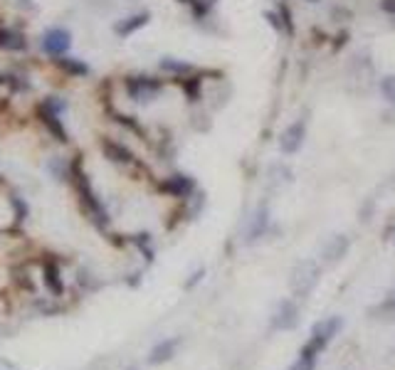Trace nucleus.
<instances>
[{"mask_svg":"<svg viewBox=\"0 0 395 370\" xmlns=\"http://www.w3.org/2000/svg\"><path fill=\"white\" fill-rule=\"evenodd\" d=\"M42 271H45V287L50 289V294H53V297H62L64 284H62V276H60V266L55 264L53 259H45Z\"/></svg>","mask_w":395,"mask_h":370,"instance_id":"obj_14","label":"nucleus"},{"mask_svg":"<svg viewBox=\"0 0 395 370\" xmlns=\"http://www.w3.org/2000/svg\"><path fill=\"white\" fill-rule=\"evenodd\" d=\"M181 3H195V0H181Z\"/></svg>","mask_w":395,"mask_h":370,"instance_id":"obj_29","label":"nucleus"},{"mask_svg":"<svg viewBox=\"0 0 395 370\" xmlns=\"http://www.w3.org/2000/svg\"><path fill=\"white\" fill-rule=\"evenodd\" d=\"M203 276H205V269H198L195 274H193V279H190V282H188V287H193V284H195V282H200Z\"/></svg>","mask_w":395,"mask_h":370,"instance_id":"obj_28","label":"nucleus"},{"mask_svg":"<svg viewBox=\"0 0 395 370\" xmlns=\"http://www.w3.org/2000/svg\"><path fill=\"white\" fill-rule=\"evenodd\" d=\"M102 151L109 158L111 163H119V166H131L136 161L134 153L124 146V143L114 141V138H102Z\"/></svg>","mask_w":395,"mask_h":370,"instance_id":"obj_10","label":"nucleus"},{"mask_svg":"<svg viewBox=\"0 0 395 370\" xmlns=\"http://www.w3.org/2000/svg\"><path fill=\"white\" fill-rule=\"evenodd\" d=\"M183 87H186L190 101H195L198 99V79H183Z\"/></svg>","mask_w":395,"mask_h":370,"instance_id":"obj_23","label":"nucleus"},{"mask_svg":"<svg viewBox=\"0 0 395 370\" xmlns=\"http://www.w3.org/2000/svg\"><path fill=\"white\" fill-rule=\"evenodd\" d=\"M15 3H18L20 8H25V10H35V8H37L35 0H15Z\"/></svg>","mask_w":395,"mask_h":370,"instance_id":"obj_27","label":"nucleus"},{"mask_svg":"<svg viewBox=\"0 0 395 370\" xmlns=\"http://www.w3.org/2000/svg\"><path fill=\"white\" fill-rule=\"evenodd\" d=\"M50 173L57 180H67V178H72V163H67L64 158H53L50 161Z\"/></svg>","mask_w":395,"mask_h":370,"instance_id":"obj_19","label":"nucleus"},{"mask_svg":"<svg viewBox=\"0 0 395 370\" xmlns=\"http://www.w3.org/2000/svg\"><path fill=\"white\" fill-rule=\"evenodd\" d=\"M279 17H282V22H284V32H286V35H291V32H294V25H291V13H289V8L282 6V8H279Z\"/></svg>","mask_w":395,"mask_h":370,"instance_id":"obj_22","label":"nucleus"},{"mask_svg":"<svg viewBox=\"0 0 395 370\" xmlns=\"http://www.w3.org/2000/svg\"><path fill=\"white\" fill-rule=\"evenodd\" d=\"M380 10L385 15H395V0H380Z\"/></svg>","mask_w":395,"mask_h":370,"instance_id":"obj_24","label":"nucleus"},{"mask_svg":"<svg viewBox=\"0 0 395 370\" xmlns=\"http://www.w3.org/2000/svg\"><path fill=\"white\" fill-rule=\"evenodd\" d=\"M148 20H151V13H148V10L136 13V15H129V17H124V20L116 22L114 32L119 37H129V35H134L136 30H141L144 25H148Z\"/></svg>","mask_w":395,"mask_h":370,"instance_id":"obj_11","label":"nucleus"},{"mask_svg":"<svg viewBox=\"0 0 395 370\" xmlns=\"http://www.w3.org/2000/svg\"><path fill=\"white\" fill-rule=\"evenodd\" d=\"M178 343H181L178 339H166V341H161V343H156V346L151 348V353H148V363H151V365L168 363V360H171L173 355H176Z\"/></svg>","mask_w":395,"mask_h":370,"instance_id":"obj_12","label":"nucleus"},{"mask_svg":"<svg viewBox=\"0 0 395 370\" xmlns=\"http://www.w3.org/2000/svg\"><path fill=\"white\" fill-rule=\"evenodd\" d=\"M55 67L60 69V72H64L67 77H87L89 74V64L82 62V59L77 57H55Z\"/></svg>","mask_w":395,"mask_h":370,"instance_id":"obj_15","label":"nucleus"},{"mask_svg":"<svg viewBox=\"0 0 395 370\" xmlns=\"http://www.w3.org/2000/svg\"><path fill=\"white\" fill-rule=\"evenodd\" d=\"M267 222H270V213H267V208H260L255 215V220H252V227H250V240H257V237L265 235L267 229Z\"/></svg>","mask_w":395,"mask_h":370,"instance_id":"obj_18","label":"nucleus"},{"mask_svg":"<svg viewBox=\"0 0 395 370\" xmlns=\"http://www.w3.org/2000/svg\"><path fill=\"white\" fill-rule=\"evenodd\" d=\"M40 48L50 57H64L72 48V32L67 27H50L40 40Z\"/></svg>","mask_w":395,"mask_h":370,"instance_id":"obj_4","label":"nucleus"},{"mask_svg":"<svg viewBox=\"0 0 395 370\" xmlns=\"http://www.w3.org/2000/svg\"><path fill=\"white\" fill-rule=\"evenodd\" d=\"M195 3H198V13H205L208 8H213L218 0H195Z\"/></svg>","mask_w":395,"mask_h":370,"instance_id":"obj_26","label":"nucleus"},{"mask_svg":"<svg viewBox=\"0 0 395 370\" xmlns=\"http://www.w3.org/2000/svg\"><path fill=\"white\" fill-rule=\"evenodd\" d=\"M304 138H307V121L299 119V121H294V124H289L279 134V151L291 156V153H296L304 146Z\"/></svg>","mask_w":395,"mask_h":370,"instance_id":"obj_5","label":"nucleus"},{"mask_svg":"<svg viewBox=\"0 0 395 370\" xmlns=\"http://www.w3.org/2000/svg\"><path fill=\"white\" fill-rule=\"evenodd\" d=\"M0 48L8 50V52H25L27 40L22 32L11 30V27H0Z\"/></svg>","mask_w":395,"mask_h":370,"instance_id":"obj_13","label":"nucleus"},{"mask_svg":"<svg viewBox=\"0 0 395 370\" xmlns=\"http://www.w3.org/2000/svg\"><path fill=\"white\" fill-rule=\"evenodd\" d=\"M129 370H136V368H129Z\"/></svg>","mask_w":395,"mask_h":370,"instance_id":"obj_32","label":"nucleus"},{"mask_svg":"<svg viewBox=\"0 0 395 370\" xmlns=\"http://www.w3.org/2000/svg\"><path fill=\"white\" fill-rule=\"evenodd\" d=\"M380 94H383V99L388 101V104L395 106V74H385V77H380Z\"/></svg>","mask_w":395,"mask_h":370,"instance_id":"obj_20","label":"nucleus"},{"mask_svg":"<svg viewBox=\"0 0 395 370\" xmlns=\"http://www.w3.org/2000/svg\"><path fill=\"white\" fill-rule=\"evenodd\" d=\"M124 87L129 99L139 101V104H148V101H153L163 92L161 79L148 77V74H129L124 79Z\"/></svg>","mask_w":395,"mask_h":370,"instance_id":"obj_3","label":"nucleus"},{"mask_svg":"<svg viewBox=\"0 0 395 370\" xmlns=\"http://www.w3.org/2000/svg\"><path fill=\"white\" fill-rule=\"evenodd\" d=\"M72 180H74V188H77L79 198H82L84 210L92 215L94 222L97 225L109 222V215H106L104 205L99 203L97 193H94V188H92V183H89V176L84 173V168H82V161H72Z\"/></svg>","mask_w":395,"mask_h":370,"instance_id":"obj_1","label":"nucleus"},{"mask_svg":"<svg viewBox=\"0 0 395 370\" xmlns=\"http://www.w3.org/2000/svg\"><path fill=\"white\" fill-rule=\"evenodd\" d=\"M161 190L173 195V198H188L195 190V180L190 176H186V173H176V176H168L161 183Z\"/></svg>","mask_w":395,"mask_h":370,"instance_id":"obj_8","label":"nucleus"},{"mask_svg":"<svg viewBox=\"0 0 395 370\" xmlns=\"http://www.w3.org/2000/svg\"><path fill=\"white\" fill-rule=\"evenodd\" d=\"M296 321H299V306H296V301L284 299V301L277 304V311H275V316H272V326H275V329L289 331L296 326Z\"/></svg>","mask_w":395,"mask_h":370,"instance_id":"obj_7","label":"nucleus"},{"mask_svg":"<svg viewBox=\"0 0 395 370\" xmlns=\"http://www.w3.org/2000/svg\"><path fill=\"white\" fill-rule=\"evenodd\" d=\"M289 370H299V368H296V365H294V368H289Z\"/></svg>","mask_w":395,"mask_h":370,"instance_id":"obj_31","label":"nucleus"},{"mask_svg":"<svg viewBox=\"0 0 395 370\" xmlns=\"http://www.w3.org/2000/svg\"><path fill=\"white\" fill-rule=\"evenodd\" d=\"M319 276H321V266H319V262H314V259L296 262L294 269H291V276H289L291 292H294L296 297H302V299L309 297V294L317 289Z\"/></svg>","mask_w":395,"mask_h":370,"instance_id":"obj_2","label":"nucleus"},{"mask_svg":"<svg viewBox=\"0 0 395 370\" xmlns=\"http://www.w3.org/2000/svg\"><path fill=\"white\" fill-rule=\"evenodd\" d=\"M11 200H13V208H15L18 220H20V222H22V220L27 218V203H25V200H22V198H18V195H13Z\"/></svg>","mask_w":395,"mask_h":370,"instance_id":"obj_21","label":"nucleus"},{"mask_svg":"<svg viewBox=\"0 0 395 370\" xmlns=\"http://www.w3.org/2000/svg\"><path fill=\"white\" fill-rule=\"evenodd\" d=\"M341 326H343L341 316H328V318H324V321H319L317 326H314L312 334L321 336V339H326L328 343H331V339L338 334V331H341Z\"/></svg>","mask_w":395,"mask_h":370,"instance_id":"obj_16","label":"nucleus"},{"mask_svg":"<svg viewBox=\"0 0 395 370\" xmlns=\"http://www.w3.org/2000/svg\"><path fill=\"white\" fill-rule=\"evenodd\" d=\"M158 67H161V72L176 74V77H183V74H190L193 72L190 64L183 62V59H176V57H163L161 62H158Z\"/></svg>","mask_w":395,"mask_h":370,"instance_id":"obj_17","label":"nucleus"},{"mask_svg":"<svg viewBox=\"0 0 395 370\" xmlns=\"http://www.w3.org/2000/svg\"><path fill=\"white\" fill-rule=\"evenodd\" d=\"M393 242H395V237H393Z\"/></svg>","mask_w":395,"mask_h":370,"instance_id":"obj_33","label":"nucleus"},{"mask_svg":"<svg viewBox=\"0 0 395 370\" xmlns=\"http://www.w3.org/2000/svg\"><path fill=\"white\" fill-rule=\"evenodd\" d=\"M380 311H385V313H395V294H390L388 299H385V304L380 306Z\"/></svg>","mask_w":395,"mask_h":370,"instance_id":"obj_25","label":"nucleus"},{"mask_svg":"<svg viewBox=\"0 0 395 370\" xmlns=\"http://www.w3.org/2000/svg\"><path fill=\"white\" fill-rule=\"evenodd\" d=\"M309 3H319V0H309Z\"/></svg>","mask_w":395,"mask_h":370,"instance_id":"obj_30","label":"nucleus"},{"mask_svg":"<svg viewBox=\"0 0 395 370\" xmlns=\"http://www.w3.org/2000/svg\"><path fill=\"white\" fill-rule=\"evenodd\" d=\"M35 111H37V119H40L42 126L50 131V136H53L55 141H60V143H67L69 141V134H67V129H64L62 116H60L57 111L47 109L45 104H37Z\"/></svg>","mask_w":395,"mask_h":370,"instance_id":"obj_6","label":"nucleus"},{"mask_svg":"<svg viewBox=\"0 0 395 370\" xmlns=\"http://www.w3.org/2000/svg\"><path fill=\"white\" fill-rule=\"evenodd\" d=\"M349 250H351L349 237H346V235H333L331 240L324 245L321 257H324V262H326V264H336V262H341L343 257L349 255Z\"/></svg>","mask_w":395,"mask_h":370,"instance_id":"obj_9","label":"nucleus"}]
</instances>
